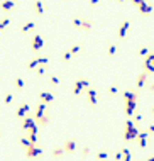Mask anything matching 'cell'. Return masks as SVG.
<instances>
[{
	"label": "cell",
	"instance_id": "1",
	"mask_svg": "<svg viewBox=\"0 0 154 161\" xmlns=\"http://www.w3.org/2000/svg\"><path fill=\"white\" fill-rule=\"evenodd\" d=\"M137 136H139V131H137V127L134 125V122L127 121V124H125V131H124V139L130 141V139H136Z\"/></svg>",
	"mask_w": 154,
	"mask_h": 161
},
{
	"label": "cell",
	"instance_id": "2",
	"mask_svg": "<svg viewBox=\"0 0 154 161\" xmlns=\"http://www.w3.org/2000/svg\"><path fill=\"white\" fill-rule=\"evenodd\" d=\"M44 151H42V148H39V146H36V144H32V146H29L26 149V156L29 158V159H34V158H37V156H41Z\"/></svg>",
	"mask_w": 154,
	"mask_h": 161
},
{
	"label": "cell",
	"instance_id": "3",
	"mask_svg": "<svg viewBox=\"0 0 154 161\" xmlns=\"http://www.w3.org/2000/svg\"><path fill=\"white\" fill-rule=\"evenodd\" d=\"M22 129L27 132H32V131H37V125H36V119H31V117H26L24 122H22Z\"/></svg>",
	"mask_w": 154,
	"mask_h": 161
},
{
	"label": "cell",
	"instance_id": "4",
	"mask_svg": "<svg viewBox=\"0 0 154 161\" xmlns=\"http://www.w3.org/2000/svg\"><path fill=\"white\" fill-rule=\"evenodd\" d=\"M32 51H39L41 48L44 46V39H42V36H39V34H36V36L32 37Z\"/></svg>",
	"mask_w": 154,
	"mask_h": 161
},
{
	"label": "cell",
	"instance_id": "5",
	"mask_svg": "<svg viewBox=\"0 0 154 161\" xmlns=\"http://www.w3.org/2000/svg\"><path fill=\"white\" fill-rule=\"evenodd\" d=\"M15 7V0H2L0 2V9L4 12H10Z\"/></svg>",
	"mask_w": 154,
	"mask_h": 161
},
{
	"label": "cell",
	"instance_id": "6",
	"mask_svg": "<svg viewBox=\"0 0 154 161\" xmlns=\"http://www.w3.org/2000/svg\"><path fill=\"white\" fill-rule=\"evenodd\" d=\"M63 149H64V153H75V149H76V141L68 139L64 144H63Z\"/></svg>",
	"mask_w": 154,
	"mask_h": 161
},
{
	"label": "cell",
	"instance_id": "7",
	"mask_svg": "<svg viewBox=\"0 0 154 161\" xmlns=\"http://www.w3.org/2000/svg\"><path fill=\"white\" fill-rule=\"evenodd\" d=\"M129 29H130V22H129V21H124V22H122V24H120V27H119V37H125V34H127V31Z\"/></svg>",
	"mask_w": 154,
	"mask_h": 161
},
{
	"label": "cell",
	"instance_id": "8",
	"mask_svg": "<svg viewBox=\"0 0 154 161\" xmlns=\"http://www.w3.org/2000/svg\"><path fill=\"white\" fill-rule=\"evenodd\" d=\"M137 9H139V12H141V14H142V15H149L151 12H152V5H151V4H147V2H144V4H141L139 7H137Z\"/></svg>",
	"mask_w": 154,
	"mask_h": 161
},
{
	"label": "cell",
	"instance_id": "9",
	"mask_svg": "<svg viewBox=\"0 0 154 161\" xmlns=\"http://www.w3.org/2000/svg\"><path fill=\"white\" fill-rule=\"evenodd\" d=\"M27 112H29V105H27V103H22V105H19V109H17V117L19 119L26 117Z\"/></svg>",
	"mask_w": 154,
	"mask_h": 161
},
{
	"label": "cell",
	"instance_id": "10",
	"mask_svg": "<svg viewBox=\"0 0 154 161\" xmlns=\"http://www.w3.org/2000/svg\"><path fill=\"white\" fill-rule=\"evenodd\" d=\"M39 99H41V102H42V103H49V102L54 100V95L49 93V92H42V93L39 95Z\"/></svg>",
	"mask_w": 154,
	"mask_h": 161
},
{
	"label": "cell",
	"instance_id": "11",
	"mask_svg": "<svg viewBox=\"0 0 154 161\" xmlns=\"http://www.w3.org/2000/svg\"><path fill=\"white\" fill-rule=\"evenodd\" d=\"M34 10H36L37 15H44V5H42L41 0H36V2H34Z\"/></svg>",
	"mask_w": 154,
	"mask_h": 161
},
{
	"label": "cell",
	"instance_id": "12",
	"mask_svg": "<svg viewBox=\"0 0 154 161\" xmlns=\"http://www.w3.org/2000/svg\"><path fill=\"white\" fill-rule=\"evenodd\" d=\"M34 27H36V24H34L32 21H29V22H26V24L22 26V32H31Z\"/></svg>",
	"mask_w": 154,
	"mask_h": 161
},
{
	"label": "cell",
	"instance_id": "13",
	"mask_svg": "<svg viewBox=\"0 0 154 161\" xmlns=\"http://www.w3.org/2000/svg\"><path fill=\"white\" fill-rule=\"evenodd\" d=\"M137 137H139V146L144 148L147 144V134H146V132H142V134H139Z\"/></svg>",
	"mask_w": 154,
	"mask_h": 161
},
{
	"label": "cell",
	"instance_id": "14",
	"mask_svg": "<svg viewBox=\"0 0 154 161\" xmlns=\"http://www.w3.org/2000/svg\"><path fill=\"white\" fill-rule=\"evenodd\" d=\"M37 66H41V65H39V58H34V59H31V61H29L27 68H29V70H36Z\"/></svg>",
	"mask_w": 154,
	"mask_h": 161
},
{
	"label": "cell",
	"instance_id": "15",
	"mask_svg": "<svg viewBox=\"0 0 154 161\" xmlns=\"http://www.w3.org/2000/svg\"><path fill=\"white\" fill-rule=\"evenodd\" d=\"M19 143H20V146H24L27 149V148L29 146H32V143H31V139L29 137H20V141H19Z\"/></svg>",
	"mask_w": 154,
	"mask_h": 161
},
{
	"label": "cell",
	"instance_id": "16",
	"mask_svg": "<svg viewBox=\"0 0 154 161\" xmlns=\"http://www.w3.org/2000/svg\"><path fill=\"white\" fill-rule=\"evenodd\" d=\"M81 29L83 31H90L92 29V22L88 21V19H83V22H81Z\"/></svg>",
	"mask_w": 154,
	"mask_h": 161
},
{
	"label": "cell",
	"instance_id": "17",
	"mask_svg": "<svg viewBox=\"0 0 154 161\" xmlns=\"http://www.w3.org/2000/svg\"><path fill=\"white\" fill-rule=\"evenodd\" d=\"M88 100H90V102H92L93 105L97 103V93H95L93 90H88Z\"/></svg>",
	"mask_w": 154,
	"mask_h": 161
},
{
	"label": "cell",
	"instance_id": "18",
	"mask_svg": "<svg viewBox=\"0 0 154 161\" xmlns=\"http://www.w3.org/2000/svg\"><path fill=\"white\" fill-rule=\"evenodd\" d=\"M49 121H51V117H49V115H46V114H44V115H42V117H41L39 121H37V122H39L41 125H48V124H49Z\"/></svg>",
	"mask_w": 154,
	"mask_h": 161
},
{
	"label": "cell",
	"instance_id": "19",
	"mask_svg": "<svg viewBox=\"0 0 154 161\" xmlns=\"http://www.w3.org/2000/svg\"><path fill=\"white\" fill-rule=\"evenodd\" d=\"M63 154H64V149H63V148H54V151H53V156L54 158H61Z\"/></svg>",
	"mask_w": 154,
	"mask_h": 161
},
{
	"label": "cell",
	"instance_id": "20",
	"mask_svg": "<svg viewBox=\"0 0 154 161\" xmlns=\"http://www.w3.org/2000/svg\"><path fill=\"white\" fill-rule=\"evenodd\" d=\"M71 22H73V26L76 27V29H81V22H83V19H78V17H75Z\"/></svg>",
	"mask_w": 154,
	"mask_h": 161
},
{
	"label": "cell",
	"instance_id": "21",
	"mask_svg": "<svg viewBox=\"0 0 154 161\" xmlns=\"http://www.w3.org/2000/svg\"><path fill=\"white\" fill-rule=\"evenodd\" d=\"M122 154H124V161H130V153H129V149H122Z\"/></svg>",
	"mask_w": 154,
	"mask_h": 161
},
{
	"label": "cell",
	"instance_id": "22",
	"mask_svg": "<svg viewBox=\"0 0 154 161\" xmlns=\"http://www.w3.org/2000/svg\"><path fill=\"white\" fill-rule=\"evenodd\" d=\"M115 51H117V44H112V46L108 48V54H110V56H114Z\"/></svg>",
	"mask_w": 154,
	"mask_h": 161
},
{
	"label": "cell",
	"instance_id": "23",
	"mask_svg": "<svg viewBox=\"0 0 154 161\" xmlns=\"http://www.w3.org/2000/svg\"><path fill=\"white\" fill-rule=\"evenodd\" d=\"M15 87H17V90H22V88H24V81H22L20 78H19V80H15Z\"/></svg>",
	"mask_w": 154,
	"mask_h": 161
},
{
	"label": "cell",
	"instance_id": "24",
	"mask_svg": "<svg viewBox=\"0 0 154 161\" xmlns=\"http://www.w3.org/2000/svg\"><path fill=\"white\" fill-rule=\"evenodd\" d=\"M71 56H73V54H71L70 51H66L64 54H63V61H70V59H71Z\"/></svg>",
	"mask_w": 154,
	"mask_h": 161
},
{
	"label": "cell",
	"instance_id": "25",
	"mask_svg": "<svg viewBox=\"0 0 154 161\" xmlns=\"http://www.w3.org/2000/svg\"><path fill=\"white\" fill-rule=\"evenodd\" d=\"M0 24H2V26H4V27H7L9 24H10V21H9V17H4V19H2V21H0Z\"/></svg>",
	"mask_w": 154,
	"mask_h": 161
},
{
	"label": "cell",
	"instance_id": "26",
	"mask_svg": "<svg viewBox=\"0 0 154 161\" xmlns=\"http://www.w3.org/2000/svg\"><path fill=\"white\" fill-rule=\"evenodd\" d=\"M78 51H80V46H78V44H76V46H73V48L70 49V53H71V54H76Z\"/></svg>",
	"mask_w": 154,
	"mask_h": 161
},
{
	"label": "cell",
	"instance_id": "27",
	"mask_svg": "<svg viewBox=\"0 0 154 161\" xmlns=\"http://www.w3.org/2000/svg\"><path fill=\"white\" fill-rule=\"evenodd\" d=\"M130 2H132L134 5H136V7H139V5H141V4H144L146 0H130Z\"/></svg>",
	"mask_w": 154,
	"mask_h": 161
},
{
	"label": "cell",
	"instance_id": "28",
	"mask_svg": "<svg viewBox=\"0 0 154 161\" xmlns=\"http://www.w3.org/2000/svg\"><path fill=\"white\" fill-rule=\"evenodd\" d=\"M139 54L141 56H147V48H141L139 49Z\"/></svg>",
	"mask_w": 154,
	"mask_h": 161
},
{
	"label": "cell",
	"instance_id": "29",
	"mask_svg": "<svg viewBox=\"0 0 154 161\" xmlns=\"http://www.w3.org/2000/svg\"><path fill=\"white\" fill-rule=\"evenodd\" d=\"M12 99H14V97H12L10 93H9V95L5 97V99H4V102H5V103H10V102H12Z\"/></svg>",
	"mask_w": 154,
	"mask_h": 161
},
{
	"label": "cell",
	"instance_id": "30",
	"mask_svg": "<svg viewBox=\"0 0 154 161\" xmlns=\"http://www.w3.org/2000/svg\"><path fill=\"white\" fill-rule=\"evenodd\" d=\"M97 158H98V159H107V154L105 153H98L97 154Z\"/></svg>",
	"mask_w": 154,
	"mask_h": 161
},
{
	"label": "cell",
	"instance_id": "31",
	"mask_svg": "<svg viewBox=\"0 0 154 161\" xmlns=\"http://www.w3.org/2000/svg\"><path fill=\"white\" fill-rule=\"evenodd\" d=\"M58 83H59V80H58L56 77H53V78H51V85H58Z\"/></svg>",
	"mask_w": 154,
	"mask_h": 161
},
{
	"label": "cell",
	"instance_id": "32",
	"mask_svg": "<svg viewBox=\"0 0 154 161\" xmlns=\"http://www.w3.org/2000/svg\"><path fill=\"white\" fill-rule=\"evenodd\" d=\"M88 153H90V149H88V148H83V156H88Z\"/></svg>",
	"mask_w": 154,
	"mask_h": 161
},
{
	"label": "cell",
	"instance_id": "33",
	"mask_svg": "<svg viewBox=\"0 0 154 161\" xmlns=\"http://www.w3.org/2000/svg\"><path fill=\"white\" fill-rule=\"evenodd\" d=\"M115 159L120 161V159H122V153H117V154H115Z\"/></svg>",
	"mask_w": 154,
	"mask_h": 161
},
{
	"label": "cell",
	"instance_id": "34",
	"mask_svg": "<svg viewBox=\"0 0 154 161\" xmlns=\"http://www.w3.org/2000/svg\"><path fill=\"white\" fill-rule=\"evenodd\" d=\"M98 4V0H90V5H97Z\"/></svg>",
	"mask_w": 154,
	"mask_h": 161
},
{
	"label": "cell",
	"instance_id": "35",
	"mask_svg": "<svg viewBox=\"0 0 154 161\" xmlns=\"http://www.w3.org/2000/svg\"><path fill=\"white\" fill-rule=\"evenodd\" d=\"M4 29H5V27L2 26V24H0V34H2V31H4Z\"/></svg>",
	"mask_w": 154,
	"mask_h": 161
},
{
	"label": "cell",
	"instance_id": "36",
	"mask_svg": "<svg viewBox=\"0 0 154 161\" xmlns=\"http://www.w3.org/2000/svg\"><path fill=\"white\" fill-rule=\"evenodd\" d=\"M117 2H120V4H124V2H125V0H117Z\"/></svg>",
	"mask_w": 154,
	"mask_h": 161
},
{
	"label": "cell",
	"instance_id": "37",
	"mask_svg": "<svg viewBox=\"0 0 154 161\" xmlns=\"http://www.w3.org/2000/svg\"><path fill=\"white\" fill-rule=\"evenodd\" d=\"M147 161H154V158H149V159H147Z\"/></svg>",
	"mask_w": 154,
	"mask_h": 161
},
{
	"label": "cell",
	"instance_id": "38",
	"mask_svg": "<svg viewBox=\"0 0 154 161\" xmlns=\"http://www.w3.org/2000/svg\"><path fill=\"white\" fill-rule=\"evenodd\" d=\"M152 112H154V110H152Z\"/></svg>",
	"mask_w": 154,
	"mask_h": 161
}]
</instances>
